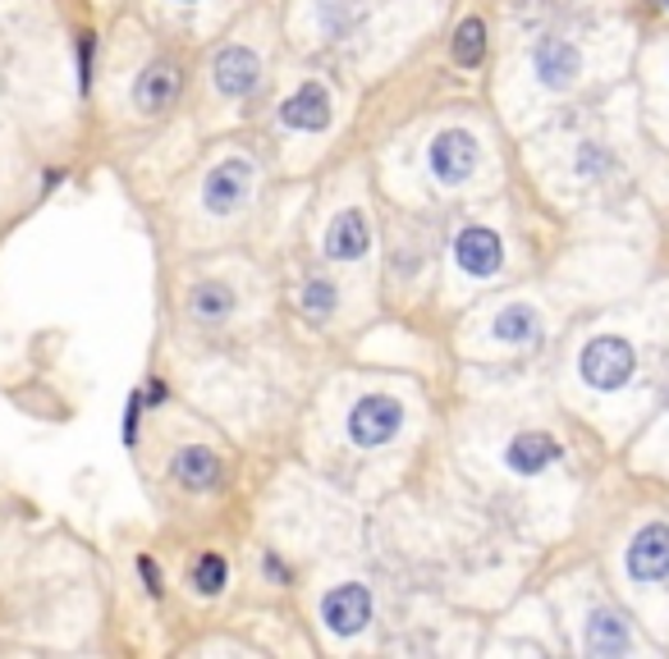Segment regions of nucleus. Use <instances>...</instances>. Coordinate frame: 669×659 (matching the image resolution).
I'll use <instances>...</instances> for the list:
<instances>
[{
    "label": "nucleus",
    "mask_w": 669,
    "mask_h": 659,
    "mask_svg": "<svg viewBox=\"0 0 669 659\" xmlns=\"http://www.w3.org/2000/svg\"><path fill=\"white\" fill-rule=\"evenodd\" d=\"M578 371L582 380L591 385V390H623L628 380H633L638 371V353H633V343L619 339V335H597L587 348H582V358H578Z\"/></svg>",
    "instance_id": "1"
},
{
    "label": "nucleus",
    "mask_w": 669,
    "mask_h": 659,
    "mask_svg": "<svg viewBox=\"0 0 669 659\" xmlns=\"http://www.w3.org/2000/svg\"><path fill=\"white\" fill-rule=\"evenodd\" d=\"M403 431V403L390 395H367L349 412V440L362 449H381Z\"/></svg>",
    "instance_id": "2"
},
{
    "label": "nucleus",
    "mask_w": 669,
    "mask_h": 659,
    "mask_svg": "<svg viewBox=\"0 0 669 659\" xmlns=\"http://www.w3.org/2000/svg\"><path fill=\"white\" fill-rule=\"evenodd\" d=\"M477 170V138L468 129H445L431 142V174L440 183H463Z\"/></svg>",
    "instance_id": "3"
},
{
    "label": "nucleus",
    "mask_w": 669,
    "mask_h": 659,
    "mask_svg": "<svg viewBox=\"0 0 669 659\" xmlns=\"http://www.w3.org/2000/svg\"><path fill=\"white\" fill-rule=\"evenodd\" d=\"M248 188H252V166L239 161V157H230V161H220V166L207 174L202 202H207L211 216H230V211L248 198Z\"/></svg>",
    "instance_id": "4"
},
{
    "label": "nucleus",
    "mask_w": 669,
    "mask_h": 659,
    "mask_svg": "<svg viewBox=\"0 0 669 659\" xmlns=\"http://www.w3.org/2000/svg\"><path fill=\"white\" fill-rule=\"evenodd\" d=\"M321 618L330 632L340 637H358L371 618V591L358 587V581H345V587H334L326 600H321Z\"/></svg>",
    "instance_id": "5"
},
{
    "label": "nucleus",
    "mask_w": 669,
    "mask_h": 659,
    "mask_svg": "<svg viewBox=\"0 0 669 659\" xmlns=\"http://www.w3.org/2000/svg\"><path fill=\"white\" fill-rule=\"evenodd\" d=\"M628 577L633 581H665L669 577V527L651 522L628 546Z\"/></svg>",
    "instance_id": "6"
},
{
    "label": "nucleus",
    "mask_w": 669,
    "mask_h": 659,
    "mask_svg": "<svg viewBox=\"0 0 669 659\" xmlns=\"http://www.w3.org/2000/svg\"><path fill=\"white\" fill-rule=\"evenodd\" d=\"M455 257H459V266L468 270V276L491 280L496 270H500V261H505V243H500L496 229H487V224H468L463 234L455 239Z\"/></svg>",
    "instance_id": "7"
},
{
    "label": "nucleus",
    "mask_w": 669,
    "mask_h": 659,
    "mask_svg": "<svg viewBox=\"0 0 669 659\" xmlns=\"http://www.w3.org/2000/svg\"><path fill=\"white\" fill-rule=\"evenodd\" d=\"M532 69H537L541 88L565 92V88L578 79V73H582V56H578V47L560 42V37H550V42H541V47L532 51Z\"/></svg>",
    "instance_id": "8"
},
{
    "label": "nucleus",
    "mask_w": 669,
    "mask_h": 659,
    "mask_svg": "<svg viewBox=\"0 0 669 659\" xmlns=\"http://www.w3.org/2000/svg\"><path fill=\"white\" fill-rule=\"evenodd\" d=\"M179 97V69L170 60H152L142 73H138V83H133V106L142 114H161L170 110Z\"/></svg>",
    "instance_id": "9"
},
{
    "label": "nucleus",
    "mask_w": 669,
    "mask_h": 659,
    "mask_svg": "<svg viewBox=\"0 0 669 659\" xmlns=\"http://www.w3.org/2000/svg\"><path fill=\"white\" fill-rule=\"evenodd\" d=\"M257 73H262V64H257L248 47H226L211 64V79L226 97H248L257 88Z\"/></svg>",
    "instance_id": "10"
},
{
    "label": "nucleus",
    "mask_w": 669,
    "mask_h": 659,
    "mask_svg": "<svg viewBox=\"0 0 669 659\" xmlns=\"http://www.w3.org/2000/svg\"><path fill=\"white\" fill-rule=\"evenodd\" d=\"M560 440L546 436V431H528V436H518L509 449H505V462L518 472V477H541L555 458H560Z\"/></svg>",
    "instance_id": "11"
},
{
    "label": "nucleus",
    "mask_w": 669,
    "mask_h": 659,
    "mask_svg": "<svg viewBox=\"0 0 669 659\" xmlns=\"http://www.w3.org/2000/svg\"><path fill=\"white\" fill-rule=\"evenodd\" d=\"M280 120H284L289 129H303V133L326 129V124H330V97H326V88H321V83H303L299 92L284 101Z\"/></svg>",
    "instance_id": "12"
},
{
    "label": "nucleus",
    "mask_w": 669,
    "mask_h": 659,
    "mask_svg": "<svg viewBox=\"0 0 669 659\" xmlns=\"http://www.w3.org/2000/svg\"><path fill=\"white\" fill-rule=\"evenodd\" d=\"M170 477L183 486V490H211L220 481V458L202 445H189V449H179L174 462H170Z\"/></svg>",
    "instance_id": "13"
},
{
    "label": "nucleus",
    "mask_w": 669,
    "mask_h": 659,
    "mask_svg": "<svg viewBox=\"0 0 669 659\" xmlns=\"http://www.w3.org/2000/svg\"><path fill=\"white\" fill-rule=\"evenodd\" d=\"M367 243H371V234L358 211H340L326 229V257H334V261H358L367 252Z\"/></svg>",
    "instance_id": "14"
},
{
    "label": "nucleus",
    "mask_w": 669,
    "mask_h": 659,
    "mask_svg": "<svg viewBox=\"0 0 669 659\" xmlns=\"http://www.w3.org/2000/svg\"><path fill=\"white\" fill-rule=\"evenodd\" d=\"M628 646H633V637H628V623L615 613V609H591L587 618V650L591 655H623Z\"/></svg>",
    "instance_id": "15"
},
{
    "label": "nucleus",
    "mask_w": 669,
    "mask_h": 659,
    "mask_svg": "<svg viewBox=\"0 0 669 659\" xmlns=\"http://www.w3.org/2000/svg\"><path fill=\"white\" fill-rule=\"evenodd\" d=\"M189 312L198 317V321H226L230 312H234V289L230 284H198L193 293H189Z\"/></svg>",
    "instance_id": "16"
},
{
    "label": "nucleus",
    "mask_w": 669,
    "mask_h": 659,
    "mask_svg": "<svg viewBox=\"0 0 669 659\" xmlns=\"http://www.w3.org/2000/svg\"><path fill=\"white\" fill-rule=\"evenodd\" d=\"M537 330H541V321H537V312L532 307H505V312L496 317V335L505 339V343H532L537 339Z\"/></svg>",
    "instance_id": "17"
},
{
    "label": "nucleus",
    "mask_w": 669,
    "mask_h": 659,
    "mask_svg": "<svg viewBox=\"0 0 669 659\" xmlns=\"http://www.w3.org/2000/svg\"><path fill=\"white\" fill-rule=\"evenodd\" d=\"M481 56H487V23H481V19H463L459 32H455V60L463 69H472V64H481Z\"/></svg>",
    "instance_id": "18"
},
{
    "label": "nucleus",
    "mask_w": 669,
    "mask_h": 659,
    "mask_svg": "<svg viewBox=\"0 0 669 659\" xmlns=\"http://www.w3.org/2000/svg\"><path fill=\"white\" fill-rule=\"evenodd\" d=\"M226 581H230L226 559H220V555H202V559H198V568H193V587H198L202 596H220V591H226Z\"/></svg>",
    "instance_id": "19"
},
{
    "label": "nucleus",
    "mask_w": 669,
    "mask_h": 659,
    "mask_svg": "<svg viewBox=\"0 0 669 659\" xmlns=\"http://www.w3.org/2000/svg\"><path fill=\"white\" fill-rule=\"evenodd\" d=\"M303 307H308L312 317H330V312H334V289H330L326 280H312L308 293H303Z\"/></svg>",
    "instance_id": "20"
},
{
    "label": "nucleus",
    "mask_w": 669,
    "mask_h": 659,
    "mask_svg": "<svg viewBox=\"0 0 669 659\" xmlns=\"http://www.w3.org/2000/svg\"><path fill=\"white\" fill-rule=\"evenodd\" d=\"M138 572H142V581H147V591H152V600H157V596L166 591V587H161V568H157L152 559L142 555V559H138Z\"/></svg>",
    "instance_id": "21"
},
{
    "label": "nucleus",
    "mask_w": 669,
    "mask_h": 659,
    "mask_svg": "<svg viewBox=\"0 0 669 659\" xmlns=\"http://www.w3.org/2000/svg\"><path fill=\"white\" fill-rule=\"evenodd\" d=\"M665 6H669V0H665Z\"/></svg>",
    "instance_id": "22"
}]
</instances>
